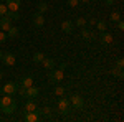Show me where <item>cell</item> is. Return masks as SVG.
<instances>
[{"mask_svg": "<svg viewBox=\"0 0 124 122\" xmlns=\"http://www.w3.org/2000/svg\"><path fill=\"white\" fill-rule=\"evenodd\" d=\"M2 55H3V53H2V51H0V59H2Z\"/></svg>", "mask_w": 124, "mask_h": 122, "instance_id": "cell-36", "label": "cell"}, {"mask_svg": "<svg viewBox=\"0 0 124 122\" xmlns=\"http://www.w3.org/2000/svg\"><path fill=\"white\" fill-rule=\"evenodd\" d=\"M38 94H40V89L33 84V86H30V87L25 89V96H23V97H27V99H35Z\"/></svg>", "mask_w": 124, "mask_h": 122, "instance_id": "cell-7", "label": "cell"}, {"mask_svg": "<svg viewBox=\"0 0 124 122\" xmlns=\"http://www.w3.org/2000/svg\"><path fill=\"white\" fill-rule=\"evenodd\" d=\"M66 2H68L70 7H78L79 5V0H66Z\"/></svg>", "mask_w": 124, "mask_h": 122, "instance_id": "cell-31", "label": "cell"}, {"mask_svg": "<svg viewBox=\"0 0 124 122\" xmlns=\"http://www.w3.org/2000/svg\"><path fill=\"white\" fill-rule=\"evenodd\" d=\"M2 79H3V73L0 71V81H2Z\"/></svg>", "mask_w": 124, "mask_h": 122, "instance_id": "cell-35", "label": "cell"}, {"mask_svg": "<svg viewBox=\"0 0 124 122\" xmlns=\"http://www.w3.org/2000/svg\"><path fill=\"white\" fill-rule=\"evenodd\" d=\"M99 41H101V45L109 46V45H113V35L109 31H101L99 33Z\"/></svg>", "mask_w": 124, "mask_h": 122, "instance_id": "cell-6", "label": "cell"}, {"mask_svg": "<svg viewBox=\"0 0 124 122\" xmlns=\"http://www.w3.org/2000/svg\"><path fill=\"white\" fill-rule=\"evenodd\" d=\"M81 2H83V3H88V2H91V0H79V3H81Z\"/></svg>", "mask_w": 124, "mask_h": 122, "instance_id": "cell-34", "label": "cell"}, {"mask_svg": "<svg viewBox=\"0 0 124 122\" xmlns=\"http://www.w3.org/2000/svg\"><path fill=\"white\" fill-rule=\"evenodd\" d=\"M58 109H60V112L61 114H70V111H71V104H70V99H65L63 96H61V99L58 101Z\"/></svg>", "mask_w": 124, "mask_h": 122, "instance_id": "cell-4", "label": "cell"}, {"mask_svg": "<svg viewBox=\"0 0 124 122\" xmlns=\"http://www.w3.org/2000/svg\"><path fill=\"white\" fill-rule=\"evenodd\" d=\"M7 31H8V33H7V36H8V38H17L20 35V30L17 28V27H13V25H12Z\"/></svg>", "mask_w": 124, "mask_h": 122, "instance_id": "cell-17", "label": "cell"}, {"mask_svg": "<svg viewBox=\"0 0 124 122\" xmlns=\"http://www.w3.org/2000/svg\"><path fill=\"white\" fill-rule=\"evenodd\" d=\"M114 3V0H104V5H108V7H111Z\"/></svg>", "mask_w": 124, "mask_h": 122, "instance_id": "cell-33", "label": "cell"}, {"mask_svg": "<svg viewBox=\"0 0 124 122\" xmlns=\"http://www.w3.org/2000/svg\"><path fill=\"white\" fill-rule=\"evenodd\" d=\"M12 27V20L5 15V17H0V30H3V31H7V30Z\"/></svg>", "mask_w": 124, "mask_h": 122, "instance_id": "cell-14", "label": "cell"}, {"mask_svg": "<svg viewBox=\"0 0 124 122\" xmlns=\"http://www.w3.org/2000/svg\"><path fill=\"white\" fill-rule=\"evenodd\" d=\"M22 119H23L25 122H37V121L40 119V112H38V109H37V111H33V112H25Z\"/></svg>", "mask_w": 124, "mask_h": 122, "instance_id": "cell-8", "label": "cell"}, {"mask_svg": "<svg viewBox=\"0 0 124 122\" xmlns=\"http://www.w3.org/2000/svg\"><path fill=\"white\" fill-rule=\"evenodd\" d=\"M70 104H71V107H75L76 111H81V109L85 107V99H83L79 94H73L71 99H70Z\"/></svg>", "mask_w": 124, "mask_h": 122, "instance_id": "cell-3", "label": "cell"}, {"mask_svg": "<svg viewBox=\"0 0 124 122\" xmlns=\"http://www.w3.org/2000/svg\"><path fill=\"white\" fill-rule=\"evenodd\" d=\"M40 114H43V115H51V107H43V109H38Z\"/></svg>", "mask_w": 124, "mask_h": 122, "instance_id": "cell-29", "label": "cell"}, {"mask_svg": "<svg viewBox=\"0 0 124 122\" xmlns=\"http://www.w3.org/2000/svg\"><path fill=\"white\" fill-rule=\"evenodd\" d=\"M96 27H98L99 31H106V30H108V23H106L104 20H98V22H96Z\"/></svg>", "mask_w": 124, "mask_h": 122, "instance_id": "cell-23", "label": "cell"}, {"mask_svg": "<svg viewBox=\"0 0 124 122\" xmlns=\"http://www.w3.org/2000/svg\"><path fill=\"white\" fill-rule=\"evenodd\" d=\"M7 12H8L7 5H5L3 2H0V17H5V15H7Z\"/></svg>", "mask_w": 124, "mask_h": 122, "instance_id": "cell-28", "label": "cell"}, {"mask_svg": "<svg viewBox=\"0 0 124 122\" xmlns=\"http://www.w3.org/2000/svg\"><path fill=\"white\" fill-rule=\"evenodd\" d=\"M86 23H88V20L83 18V17H79V18H76V22H75V25L76 27H79V28H83V27H86Z\"/></svg>", "mask_w": 124, "mask_h": 122, "instance_id": "cell-26", "label": "cell"}, {"mask_svg": "<svg viewBox=\"0 0 124 122\" xmlns=\"http://www.w3.org/2000/svg\"><path fill=\"white\" fill-rule=\"evenodd\" d=\"M65 68H66V65H61L58 69H55V68H53V69H50L48 79H50L51 83H61V81H63V78H65V71H63Z\"/></svg>", "mask_w": 124, "mask_h": 122, "instance_id": "cell-1", "label": "cell"}, {"mask_svg": "<svg viewBox=\"0 0 124 122\" xmlns=\"http://www.w3.org/2000/svg\"><path fill=\"white\" fill-rule=\"evenodd\" d=\"M41 65L45 66L46 69H53V68H55V61H53L51 58H45V59L41 61Z\"/></svg>", "mask_w": 124, "mask_h": 122, "instance_id": "cell-18", "label": "cell"}, {"mask_svg": "<svg viewBox=\"0 0 124 122\" xmlns=\"http://www.w3.org/2000/svg\"><path fill=\"white\" fill-rule=\"evenodd\" d=\"M53 93H55V96H58V97H61V96H65V87H63V86H56Z\"/></svg>", "mask_w": 124, "mask_h": 122, "instance_id": "cell-27", "label": "cell"}, {"mask_svg": "<svg viewBox=\"0 0 124 122\" xmlns=\"http://www.w3.org/2000/svg\"><path fill=\"white\" fill-rule=\"evenodd\" d=\"M45 58H46V55H45V53H41V51H38V53H35V55H33L31 59H33V63H41Z\"/></svg>", "mask_w": 124, "mask_h": 122, "instance_id": "cell-19", "label": "cell"}, {"mask_svg": "<svg viewBox=\"0 0 124 122\" xmlns=\"http://www.w3.org/2000/svg\"><path fill=\"white\" fill-rule=\"evenodd\" d=\"M17 89H18V83H15V81H8L7 84H3L0 87V91L3 94H10V96H13L17 93Z\"/></svg>", "mask_w": 124, "mask_h": 122, "instance_id": "cell-2", "label": "cell"}, {"mask_svg": "<svg viewBox=\"0 0 124 122\" xmlns=\"http://www.w3.org/2000/svg\"><path fill=\"white\" fill-rule=\"evenodd\" d=\"M37 8H38V12H40V13H45V12H48L50 5H48L46 2H40L38 5H37Z\"/></svg>", "mask_w": 124, "mask_h": 122, "instance_id": "cell-22", "label": "cell"}, {"mask_svg": "<svg viewBox=\"0 0 124 122\" xmlns=\"http://www.w3.org/2000/svg\"><path fill=\"white\" fill-rule=\"evenodd\" d=\"M0 2H5V0H0Z\"/></svg>", "mask_w": 124, "mask_h": 122, "instance_id": "cell-37", "label": "cell"}, {"mask_svg": "<svg viewBox=\"0 0 124 122\" xmlns=\"http://www.w3.org/2000/svg\"><path fill=\"white\" fill-rule=\"evenodd\" d=\"M0 61H2L5 66H13L15 63H17V58H15V55H13V53H3Z\"/></svg>", "mask_w": 124, "mask_h": 122, "instance_id": "cell-5", "label": "cell"}, {"mask_svg": "<svg viewBox=\"0 0 124 122\" xmlns=\"http://www.w3.org/2000/svg\"><path fill=\"white\" fill-rule=\"evenodd\" d=\"M33 84H35V79H33V76H23L18 86H20V87H25V89H27V87H30V86H33Z\"/></svg>", "mask_w": 124, "mask_h": 122, "instance_id": "cell-12", "label": "cell"}, {"mask_svg": "<svg viewBox=\"0 0 124 122\" xmlns=\"http://www.w3.org/2000/svg\"><path fill=\"white\" fill-rule=\"evenodd\" d=\"M109 18H111L113 23L117 22V20H121V18H123V17H121V12H119V10H113V12H111V15H109Z\"/></svg>", "mask_w": 124, "mask_h": 122, "instance_id": "cell-21", "label": "cell"}, {"mask_svg": "<svg viewBox=\"0 0 124 122\" xmlns=\"http://www.w3.org/2000/svg\"><path fill=\"white\" fill-rule=\"evenodd\" d=\"M33 25H35L37 28H41V27L45 25V17H43V13H40V12L33 13Z\"/></svg>", "mask_w": 124, "mask_h": 122, "instance_id": "cell-11", "label": "cell"}, {"mask_svg": "<svg viewBox=\"0 0 124 122\" xmlns=\"http://www.w3.org/2000/svg\"><path fill=\"white\" fill-rule=\"evenodd\" d=\"M81 38H83V40H93V33L88 28L83 27V28H81Z\"/></svg>", "mask_w": 124, "mask_h": 122, "instance_id": "cell-20", "label": "cell"}, {"mask_svg": "<svg viewBox=\"0 0 124 122\" xmlns=\"http://www.w3.org/2000/svg\"><path fill=\"white\" fill-rule=\"evenodd\" d=\"M123 66H124V59H123V58H119V59H117V63H116V68L123 69Z\"/></svg>", "mask_w": 124, "mask_h": 122, "instance_id": "cell-32", "label": "cell"}, {"mask_svg": "<svg viewBox=\"0 0 124 122\" xmlns=\"http://www.w3.org/2000/svg\"><path fill=\"white\" fill-rule=\"evenodd\" d=\"M7 17H8L10 20H12V22H17V20H20V13L18 12H7Z\"/></svg>", "mask_w": 124, "mask_h": 122, "instance_id": "cell-24", "label": "cell"}, {"mask_svg": "<svg viewBox=\"0 0 124 122\" xmlns=\"http://www.w3.org/2000/svg\"><path fill=\"white\" fill-rule=\"evenodd\" d=\"M7 40H8V36H7V33H5V31L2 30V31H0V45H3V43H5Z\"/></svg>", "mask_w": 124, "mask_h": 122, "instance_id": "cell-30", "label": "cell"}, {"mask_svg": "<svg viewBox=\"0 0 124 122\" xmlns=\"http://www.w3.org/2000/svg\"><path fill=\"white\" fill-rule=\"evenodd\" d=\"M37 109H38V106L35 102V99H28V101L25 102V106H23V111H25V112H33V111H37Z\"/></svg>", "mask_w": 124, "mask_h": 122, "instance_id": "cell-13", "label": "cell"}, {"mask_svg": "<svg viewBox=\"0 0 124 122\" xmlns=\"http://www.w3.org/2000/svg\"><path fill=\"white\" fill-rule=\"evenodd\" d=\"M111 74H113V76H116V78H119V79H121V78L124 76V73H123V69H119V68H113V69H111Z\"/></svg>", "mask_w": 124, "mask_h": 122, "instance_id": "cell-25", "label": "cell"}, {"mask_svg": "<svg viewBox=\"0 0 124 122\" xmlns=\"http://www.w3.org/2000/svg\"><path fill=\"white\" fill-rule=\"evenodd\" d=\"M17 101L10 96V94H3V97H0V107L2 106H10V104H15Z\"/></svg>", "mask_w": 124, "mask_h": 122, "instance_id": "cell-15", "label": "cell"}, {"mask_svg": "<svg viewBox=\"0 0 124 122\" xmlns=\"http://www.w3.org/2000/svg\"><path fill=\"white\" fill-rule=\"evenodd\" d=\"M17 106H18L17 102H15V104H10V106H2V107H0V111H2L3 114H7V115H10V114H13L15 111H17Z\"/></svg>", "mask_w": 124, "mask_h": 122, "instance_id": "cell-16", "label": "cell"}, {"mask_svg": "<svg viewBox=\"0 0 124 122\" xmlns=\"http://www.w3.org/2000/svg\"><path fill=\"white\" fill-rule=\"evenodd\" d=\"M5 5L10 12H18L20 5H22V0H5Z\"/></svg>", "mask_w": 124, "mask_h": 122, "instance_id": "cell-10", "label": "cell"}, {"mask_svg": "<svg viewBox=\"0 0 124 122\" xmlns=\"http://www.w3.org/2000/svg\"><path fill=\"white\" fill-rule=\"evenodd\" d=\"M61 31H65V33H73L75 31V22H71V20H65V22H61Z\"/></svg>", "mask_w": 124, "mask_h": 122, "instance_id": "cell-9", "label": "cell"}]
</instances>
